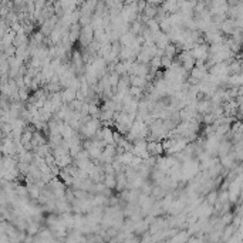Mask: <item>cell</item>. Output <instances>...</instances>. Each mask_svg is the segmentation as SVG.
<instances>
[{"instance_id":"1","label":"cell","mask_w":243,"mask_h":243,"mask_svg":"<svg viewBox=\"0 0 243 243\" xmlns=\"http://www.w3.org/2000/svg\"><path fill=\"white\" fill-rule=\"evenodd\" d=\"M76 92L77 91H74V90H71V88H66L64 91H61V101L63 102H73L74 100H76Z\"/></svg>"},{"instance_id":"2","label":"cell","mask_w":243,"mask_h":243,"mask_svg":"<svg viewBox=\"0 0 243 243\" xmlns=\"http://www.w3.org/2000/svg\"><path fill=\"white\" fill-rule=\"evenodd\" d=\"M228 82H229V85H232V87H240V84H242V76L240 74H232V76H229L228 77Z\"/></svg>"},{"instance_id":"3","label":"cell","mask_w":243,"mask_h":243,"mask_svg":"<svg viewBox=\"0 0 243 243\" xmlns=\"http://www.w3.org/2000/svg\"><path fill=\"white\" fill-rule=\"evenodd\" d=\"M102 182H104L105 188H108V189L115 188V185H117V182H115V175H104Z\"/></svg>"},{"instance_id":"4","label":"cell","mask_w":243,"mask_h":243,"mask_svg":"<svg viewBox=\"0 0 243 243\" xmlns=\"http://www.w3.org/2000/svg\"><path fill=\"white\" fill-rule=\"evenodd\" d=\"M216 196H218V195H216L215 192H212V193H210V196H208V201H210V202H213V201L216 199Z\"/></svg>"}]
</instances>
